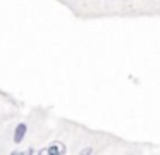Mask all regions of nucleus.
<instances>
[{
	"instance_id": "f03ea898",
	"label": "nucleus",
	"mask_w": 160,
	"mask_h": 155,
	"mask_svg": "<svg viewBox=\"0 0 160 155\" xmlns=\"http://www.w3.org/2000/svg\"><path fill=\"white\" fill-rule=\"evenodd\" d=\"M62 152H66V148H64L60 143H55L53 147H50V148H47V150H43V153H62Z\"/></svg>"
},
{
	"instance_id": "f257e3e1",
	"label": "nucleus",
	"mask_w": 160,
	"mask_h": 155,
	"mask_svg": "<svg viewBox=\"0 0 160 155\" xmlns=\"http://www.w3.org/2000/svg\"><path fill=\"white\" fill-rule=\"evenodd\" d=\"M24 134H26V124H18L16 133H14V143H21Z\"/></svg>"
}]
</instances>
